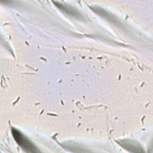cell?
<instances>
[{"mask_svg": "<svg viewBox=\"0 0 153 153\" xmlns=\"http://www.w3.org/2000/svg\"><path fill=\"white\" fill-rule=\"evenodd\" d=\"M12 134L17 144L26 152H37L38 151L33 144L20 131L16 128H12Z\"/></svg>", "mask_w": 153, "mask_h": 153, "instance_id": "6da1fadb", "label": "cell"}]
</instances>
